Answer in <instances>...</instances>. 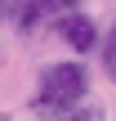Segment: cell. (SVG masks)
<instances>
[{"mask_svg": "<svg viewBox=\"0 0 116 121\" xmlns=\"http://www.w3.org/2000/svg\"><path fill=\"white\" fill-rule=\"evenodd\" d=\"M89 90V72L85 63H54L40 72V90H36V117L40 121H54L63 117L67 108H76Z\"/></svg>", "mask_w": 116, "mask_h": 121, "instance_id": "6da1fadb", "label": "cell"}, {"mask_svg": "<svg viewBox=\"0 0 116 121\" xmlns=\"http://www.w3.org/2000/svg\"><path fill=\"white\" fill-rule=\"evenodd\" d=\"M72 9H80V0H13V22H18V31L27 36V31H40L45 22H58L63 13H72Z\"/></svg>", "mask_w": 116, "mask_h": 121, "instance_id": "7a4b0ae2", "label": "cell"}, {"mask_svg": "<svg viewBox=\"0 0 116 121\" xmlns=\"http://www.w3.org/2000/svg\"><path fill=\"white\" fill-rule=\"evenodd\" d=\"M54 27H58V36H63V40H67V45H72L76 54H89V49L98 45V27H94V22H89V18L80 13V9L63 13V18H58Z\"/></svg>", "mask_w": 116, "mask_h": 121, "instance_id": "3957f363", "label": "cell"}, {"mask_svg": "<svg viewBox=\"0 0 116 121\" xmlns=\"http://www.w3.org/2000/svg\"><path fill=\"white\" fill-rule=\"evenodd\" d=\"M54 121H107V117H103V103H85L80 99L76 108H67L63 117H54Z\"/></svg>", "mask_w": 116, "mask_h": 121, "instance_id": "277c9868", "label": "cell"}, {"mask_svg": "<svg viewBox=\"0 0 116 121\" xmlns=\"http://www.w3.org/2000/svg\"><path fill=\"white\" fill-rule=\"evenodd\" d=\"M9 9H13V0H0V22L9 18Z\"/></svg>", "mask_w": 116, "mask_h": 121, "instance_id": "5b68a950", "label": "cell"}, {"mask_svg": "<svg viewBox=\"0 0 116 121\" xmlns=\"http://www.w3.org/2000/svg\"><path fill=\"white\" fill-rule=\"evenodd\" d=\"M103 67H107V76L116 81V58H103Z\"/></svg>", "mask_w": 116, "mask_h": 121, "instance_id": "8992f818", "label": "cell"}, {"mask_svg": "<svg viewBox=\"0 0 116 121\" xmlns=\"http://www.w3.org/2000/svg\"><path fill=\"white\" fill-rule=\"evenodd\" d=\"M0 121H9V117H0Z\"/></svg>", "mask_w": 116, "mask_h": 121, "instance_id": "52a82bcc", "label": "cell"}]
</instances>
